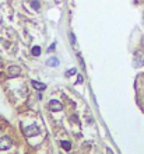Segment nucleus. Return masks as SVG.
<instances>
[{
  "label": "nucleus",
  "mask_w": 144,
  "mask_h": 154,
  "mask_svg": "<svg viewBox=\"0 0 144 154\" xmlns=\"http://www.w3.org/2000/svg\"><path fill=\"white\" fill-rule=\"evenodd\" d=\"M31 84H32V87L35 88V90H38V91H42V90L46 88L45 84H42V83H39V81H36V80H32L31 81Z\"/></svg>",
  "instance_id": "0eeeda50"
},
{
  "label": "nucleus",
  "mask_w": 144,
  "mask_h": 154,
  "mask_svg": "<svg viewBox=\"0 0 144 154\" xmlns=\"http://www.w3.org/2000/svg\"><path fill=\"white\" fill-rule=\"evenodd\" d=\"M31 4H32V7L35 9V10H39V1H38V0H32V3H31Z\"/></svg>",
  "instance_id": "9b49d317"
},
{
  "label": "nucleus",
  "mask_w": 144,
  "mask_h": 154,
  "mask_svg": "<svg viewBox=\"0 0 144 154\" xmlns=\"http://www.w3.org/2000/svg\"><path fill=\"white\" fill-rule=\"evenodd\" d=\"M7 73H9L10 77H18L22 73V70L20 66H10V67L7 69Z\"/></svg>",
  "instance_id": "7ed1b4c3"
},
{
  "label": "nucleus",
  "mask_w": 144,
  "mask_h": 154,
  "mask_svg": "<svg viewBox=\"0 0 144 154\" xmlns=\"http://www.w3.org/2000/svg\"><path fill=\"white\" fill-rule=\"evenodd\" d=\"M143 64H144V53L137 51L134 53V57H133V66L134 67H141Z\"/></svg>",
  "instance_id": "f257e3e1"
},
{
  "label": "nucleus",
  "mask_w": 144,
  "mask_h": 154,
  "mask_svg": "<svg viewBox=\"0 0 144 154\" xmlns=\"http://www.w3.org/2000/svg\"><path fill=\"white\" fill-rule=\"evenodd\" d=\"M59 64H60V62H59L57 57H50V59H48V62H46V66H49V67H57Z\"/></svg>",
  "instance_id": "423d86ee"
},
{
  "label": "nucleus",
  "mask_w": 144,
  "mask_h": 154,
  "mask_svg": "<svg viewBox=\"0 0 144 154\" xmlns=\"http://www.w3.org/2000/svg\"><path fill=\"white\" fill-rule=\"evenodd\" d=\"M70 42H72L73 46H76V35L73 34V32H70Z\"/></svg>",
  "instance_id": "9d476101"
},
{
  "label": "nucleus",
  "mask_w": 144,
  "mask_h": 154,
  "mask_svg": "<svg viewBox=\"0 0 144 154\" xmlns=\"http://www.w3.org/2000/svg\"><path fill=\"white\" fill-rule=\"evenodd\" d=\"M56 48V44H52V45L49 46V49H48V52H53V49Z\"/></svg>",
  "instance_id": "ddd939ff"
},
{
  "label": "nucleus",
  "mask_w": 144,
  "mask_h": 154,
  "mask_svg": "<svg viewBox=\"0 0 144 154\" xmlns=\"http://www.w3.org/2000/svg\"><path fill=\"white\" fill-rule=\"evenodd\" d=\"M66 73H67V76H73V74L77 73V70H76V69H70V70H69V72H66Z\"/></svg>",
  "instance_id": "f8f14e48"
},
{
  "label": "nucleus",
  "mask_w": 144,
  "mask_h": 154,
  "mask_svg": "<svg viewBox=\"0 0 144 154\" xmlns=\"http://www.w3.org/2000/svg\"><path fill=\"white\" fill-rule=\"evenodd\" d=\"M62 1H63V0H55V3H56V4H60Z\"/></svg>",
  "instance_id": "2eb2a0df"
},
{
  "label": "nucleus",
  "mask_w": 144,
  "mask_h": 154,
  "mask_svg": "<svg viewBox=\"0 0 144 154\" xmlns=\"http://www.w3.org/2000/svg\"><path fill=\"white\" fill-rule=\"evenodd\" d=\"M32 55L34 56H39L41 55V48L39 46H34L32 48Z\"/></svg>",
  "instance_id": "1a4fd4ad"
},
{
  "label": "nucleus",
  "mask_w": 144,
  "mask_h": 154,
  "mask_svg": "<svg viewBox=\"0 0 144 154\" xmlns=\"http://www.w3.org/2000/svg\"><path fill=\"white\" fill-rule=\"evenodd\" d=\"M24 133H25L28 137H31V136H35V135H38L39 130L36 129V126H28V127H25Z\"/></svg>",
  "instance_id": "20e7f679"
},
{
  "label": "nucleus",
  "mask_w": 144,
  "mask_h": 154,
  "mask_svg": "<svg viewBox=\"0 0 144 154\" xmlns=\"http://www.w3.org/2000/svg\"><path fill=\"white\" fill-rule=\"evenodd\" d=\"M49 108L52 109V111H62L63 109V105H62L59 101H55V100H52L49 102Z\"/></svg>",
  "instance_id": "39448f33"
},
{
  "label": "nucleus",
  "mask_w": 144,
  "mask_h": 154,
  "mask_svg": "<svg viewBox=\"0 0 144 154\" xmlns=\"http://www.w3.org/2000/svg\"><path fill=\"white\" fill-rule=\"evenodd\" d=\"M83 80H84L83 76H78V77H77V83H78V84H81V83H83ZM77 83H76V84H77Z\"/></svg>",
  "instance_id": "4468645a"
},
{
  "label": "nucleus",
  "mask_w": 144,
  "mask_h": 154,
  "mask_svg": "<svg viewBox=\"0 0 144 154\" xmlns=\"http://www.w3.org/2000/svg\"><path fill=\"white\" fill-rule=\"evenodd\" d=\"M62 147L64 148L66 151H70V150H72V143L70 142H64V140H63V142H62Z\"/></svg>",
  "instance_id": "6e6552de"
},
{
  "label": "nucleus",
  "mask_w": 144,
  "mask_h": 154,
  "mask_svg": "<svg viewBox=\"0 0 144 154\" xmlns=\"http://www.w3.org/2000/svg\"><path fill=\"white\" fill-rule=\"evenodd\" d=\"M11 144H13V142L9 136H4L0 139V150H9L11 147Z\"/></svg>",
  "instance_id": "f03ea898"
}]
</instances>
